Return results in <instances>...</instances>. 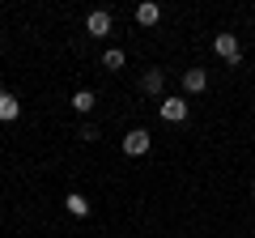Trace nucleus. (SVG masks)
Instances as JSON below:
<instances>
[{"instance_id": "obj_1", "label": "nucleus", "mask_w": 255, "mask_h": 238, "mask_svg": "<svg viewBox=\"0 0 255 238\" xmlns=\"http://www.w3.org/2000/svg\"><path fill=\"white\" fill-rule=\"evenodd\" d=\"M213 51H217L226 64H243V43H238V34H230V30L213 34Z\"/></svg>"}, {"instance_id": "obj_2", "label": "nucleus", "mask_w": 255, "mask_h": 238, "mask_svg": "<svg viewBox=\"0 0 255 238\" xmlns=\"http://www.w3.org/2000/svg\"><path fill=\"white\" fill-rule=\"evenodd\" d=\"M149 149H153V136H149L145 128H132V132H124V153H128V157H145Z\"/></svg>"}, {"instance_id": "obj_3", "label": "nucleus", "mask_w": 255, "mask_h": 238, "mask_svg": "<svg viewBox=\"0 0 255 238\" xmlns=\"http://www.w3.org/2000/svg\"><path fill=\"white\" fill-rule=\"evenodd\" d=\"M162 90H166V68H145L140 94H145V98H162Z\"/></svg>"}, {"instance_id": "obj_4", "label": "nucleus", "mask_w": 255, "mask_h": 238, "mask_svg": "<svg viewBox=\"0 0 255 238\" xmlns=\"http://www.w3.org/2000/svg\"><path fill=\"white\" fill-rule=\"evenodd\" d=\"M85 34H90V38H107L111 34V13L107 9H94L90 17H85Z\"/></svg>"}, {"instance_id": "obj_5", "label": "nucleus", "mask_w": 255, "mask_h": 238, "mask_svg": "<svg viewBox=\"0 0 255 238\" xmlns=\"http://www.w3.org/2000/svg\"><path fill=\"white\" fill-rule=\"evenodd\" d=\"M132 17H136V26H157V21H162V4H153V0H145V4H136V13H132Z\"/></svg>"}, {"instance_id": "obj_6", "label": "nucleus", "mask_w": 255, "mask_h": 238, "mask_svg": "<svg viewBox=\"0 0 255 238\" xmlns=\"http://www.w3.org/2000/svg\"><path fill=\"white\" fill-rule=\"evenodd\" d=\"M162 119L166 123H183L187 119V102L183 98H162Z\"/></svg>"}, {"instance_id": "obj_7", "label": "nucleus", "mask_w": 255, "mask_h": 238, "mask_svg": "<svg viewBox=\"0 0 255 238\" xmlns=\"http://www.w3.org/2000/svg\"><path fill=\"white\" fill-rule=\"evenodd\" d=\"M204 85H209V73L204 68H183V90L187 94H200Z\"/></svg>"}, {"instance_id": "obj_8", "label": "nucleus", "mask_w": 255, "mask_h": 238, "mask_svg": "<svg viewBox=\"0 0 255 238\" xmlns=\"http://www.w3.org/2000/svg\"><path fill=\"white\" fill-rule=\"evenodd\" d=\"M17 115H21V102L13 94H0V123H13Z\"/></svg>"}, {"instance_id": "obj_9", "label": "nucleus", "mask_w": 255, "mask_h": 238, "mask_svg": "<svg viewBox=\"0 0 255 238\" xmlns=\"http://www.w3.org/2000/svg\"><path fill=\"white\" fill-rule=\"evenodd\" d=\"M64 209L73 213V217H90V200H85L81 192H68V196H64Z\"/></svg>"}, {"instance_id": "obj_10", "label": "nucleus", "mask_w": 255, "mask_h": 238, "mask_svg": "<svg viewBox=\"0 0 255 238\" xmlns=\"http://www.w3.org/2000/svg\"><path fill=\"white\" fill-rule=\"evenodd\" d=\"M94 107H98V98H94V90H77V94H73V111H77V115H90Z\"/></svg>"}, {"instance_id": "obj_11", "label": "nucleus", "mask_w": 255, "mask_h": 238, "mask_svg": "<svg viewBox=\"0 0 255 238\" xmlns=\"http://www.w3.org/2000/svg\"><path fill=\"white\" fill-rule=\"evenodd\" d=\"M128 64V55L119 51V47H107V55H102V68H111V73H115V68H124Z\"/></svg>"}, {"instance_id": "obj_12", "label": "nucleus", "mask_w": 255, "mask_h": 238, "mask_svg": "<svg viewBox=\"0 0 255 238\" xmlns=\"http://www.w3.org/2000/svg\"><path fill=\"white\" fill-rule=\"evenodd\" d=\"M77 136H81V140H98V136H102V132H98V128H94V123H81V128H77Z\"/></svg>"}, {"instance_id": "obj_13", "label": "nucleus", "mask_w": 255, "mask_h": 238, "mask_svg": "<svg viewBox=\"0 0 255 238\" xmlns=\"http://www.w3.org/2000/svg\"><path fill=\"white\" fill-rule=\"evenodd\" d=\"M251 200H255V183H251Z\"/></svg>"}, {"instance_id": "obj_14", "label": "nucleus", "mask_w": 255, "mask_h": 238, "mask_svg": "<svg viewBox=\"0 0 255 238\" xmlns=\"http://www.w3.org/2000/svg\"><path fill=\"white\" fill-rule=\"evenodd\" d=\"M251 234H255V230H251Z\"/></svg>"}, {"instance_id": "obj_15", "label": "nucleus", "mask_w": 255, "mask_h": 238, "mask_svg": "<svg viewBox=\"0 0 255 238\" xmlns=\"http://www.w3.org/2000/svg\"><path fill=\"white\" fill-rule=\"evenodd\" d=\"M0 94H4V90H0Z\"/></svg>"}]
</instances>
